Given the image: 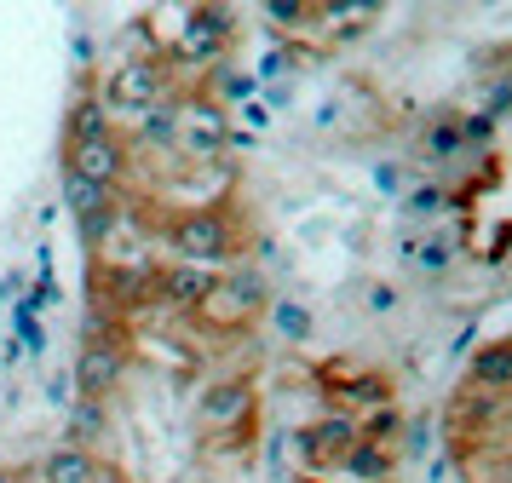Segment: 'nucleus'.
<instances>
[{"instance_id": "1", "label": "nucleus", "mask_w": 512, "mask_h": 483, "mask_svg": "<svg viewBox=\"0 0 512 483\" xmlns=\"http://www.w3.org/2000/svg\"><path fill=\"white\" fill-rule=\"evenodd\" d=\"M162 92H167V69L156 64V58H127V64L110 69L98 104H110V110H121V115H144V110L162 104Z\"/></svg>"}, {"instance_id": "2", "label": "nucleus", "mask_w": 512, "mask_h": 483, "mask_svg": "<svg viewBox=\"0 0 512 483\" xmlns=\"http://www.w3.org/2000/svg\"><path fill=\"white\" fill-rule=\"evenodd\" d=\"M231 115H225V104L219 98H190V104H179V150L196 161H213L231 150Z\"/></svg>"}, {"instance_id": "3", "label": "nucleus", "mask_w": 512, "mask_h": 483, "mask_svg": "<svg viewBox=\"0 0 512 483\" xmlns=\"http://www.w3.org/2000/svg\"><path fill=\"white\" fill-rule=\"evenodd\" d=\"M173 248H179V259H185V265H196V271L219 265V259L231 253V225H225V213H213V207L185 213V219L173 225Z\"/></svg>"}, {"instance_id": "4", "label": "nucleus", "mask_w": 512, "mask_h": 483, "mask_svg": "<svg viewBox=\"0 0 512 483\" xmlns=\"http://www.w3.org/2000/svg\"><path fill=\"white\" fill-rule=\"evenodd\" d=\"M254 311H259V276H225V282L213 276V288L202 294V305H196V322L231 334V328H242Z\"/></svg>"}, {"instance_id": "5", "label": "nucleus", "mask_w": 512, "mask_h": 483, "mask_svg": "<svg viewBox=\"0 0 512 483\" xmlns=\"http://www.w3.org/2000/svg\"><path fill=\"white\" fill-rule=\"evenodd\" d=\"M121 173H127V150H121L116 133L70 144V179H87V184H98V190H116Z\"/></svg>"}, {"instance_id": "6", "label": "nucleus", "mask_w": 512, "mask_h": 483, "mask_svg": "<svg viewBox=\"0 0 512 483\" xmlns=\"http://www.w3.org/2000/svg\"><path fill=\"white\" fill-rule=\"evenodd\" d=\"M121 340H87L81 357H75V386H81V403H98L110 386H121Z\"/></svg>"}, {"instance_id": "7", "label": "nucleus", "mask_w": 512, "mask_h": 483, "mask_svg": "<svg viewBox=\"0 0 512 483\" xmlns=\"http://www.w3.org/2000/svg\"><path fill=\"white\" fill-rule=\"evenodd\" d=\"M236 18L225 12V6H196L185 18V35H179V52L185 58H196V64H213L219 52H225V41H231Z\"/></svg>"}, {"instance_id": "8", "label": "nucleus", "mask_w": 512, "mask_h": 483, "mask_svg": "<svg viewBox=\"0 0 512 483\" xmlns=\"http://www.w3.org/2000/svg\"><path fill=\"white\" fill-rule=\"evenodd\" d=\"M248 403H254V386L236 374V380H213V386L202 391L196 414H202V426H213V432H231V426H242Z\"/></svg>"}, {"instance_id": "9", "label": "nucleus", "mask_w": 512, "mask_h": 483, "mask_svg": "<svg viewBox=\"0 0 512 483\" xmlns=\"http://www.w3.org/2000/svg\"><path fill=\"white\" fill-rule=\"evenodd\" d=\"M357 449V426H351L346 414H328L317 426H305L300 432V455L305 460H346Z\"/></svg>"}, {"instance_id": "10", "label": "nucleus", "mask_w": 512, "mask_h": 483, "mask_svg": "<svg viewBox=\"0 0 512 483\" xmlns=\"http://www.w3.org/2000/svg\"><path fill=\"white\" fill-rule=\"evenodd\" d=\"M466 391H489V397H512V340L484 345L466 363Z\"/></svg>"}, {"instance_id": "11", "label": "nucleus", "mask_w": 512, "mask_h": 483, "mask_svg": "<svg viewBox=\"0 0 512 483\" xmlns=\"http://www.w3.org/2000/svg\"><path fill=\"white\" fill-rule=\"evenodd\" d=\"M208 288H213V271H196V265H173V271L156 276V294H162L167 305H179V311H196Z\"/></svg>"}, {"instance_id": "12", "label": "nucleus", "mask_w": 512, "mask_h": 483, "mask_svg": "<svg viewBox=\"0 0 512 483\" xmlns=\"http://www.w3.org/2000/svg\"><path fill=\"white\" fill-rule=\"evenodd\" d=\"M93 478H98L93 449H75V443H64V449H52V455L41 460V483H93Z\"/></svg>"}, {"instance_id": "13", "label": "nucleus", "mask_w": 512, "mask_h": 483, "mask_svg": "<svg viewBox=\"0 0 512 483\" xmlns=\"http://www.w3.org/2000/svg\"><path fill=\"white\" fill-rule=\"evenodd\" d=\"M156 276L162 271H150V265H121L104 282H110V299L116 305H144V299H156Z\"/></svg>"}, {"instance_id": "14", "label": "nucleus", "mask_w": 512, "mask_h": 483, "mask_svg": "<svg viewBox=\"0 0 512 483\" xmlns=\"http://www.w3.org/2000/svg\"><path fill=\"white\" fill-rule=\"evenodd\" d=\"M461 150H466V138H461V121H455V115L426 121V133H420V156L426 161H455Z\"/></svg>"}, {"instance_id": "15", "label": "nucleus", "mask_w": 512, "mask_h": 483, "mask_svg": "<svg viewBox=\"0 0 512 483\" xmlns=\"http://www.w3.org/2000/svg\"><path fill=\"white\" fill-rule=\"evenodd\" d=\"M403 259H409L415 271L438 276V271H449V259H455V242H449V236H409V242H403Z\"/></svg>"}, {"instance_id": "16", "label": "nucleus", "mask_w": 512, "mask_h": 483, "mask_svg": "<svg viewBox=\"0 0 512 483\" xmlns=\"http://www.w3.org/2000/svg\"><path fill=\"white\" fill-rule=\"evenodd\" d=\"M139 138L144 144H162V150H179V104H156V110L139 115Z\"/></svg>"}, {"instance_id": "17", "label": "nucleus", "mask_w": 512, "mask_h": 483, "mask_svg": "<svg viewBox=\"0 0 512 483\" xmlns=\"http://www.w3.org/2000/svg\"><path fill=\"white\" fill-rule=\"evenodd\" d=\"M340 466H346L351 478H363V483H380L386 472H392V455H386V449H374V443H363V437H357V449H351V455L340 460Z\"/></svg>"}, {"instance_id": "18", "label": "nucleus", "mask_w": 512, "mask_h": 483, "mask_svg": "<svg viewBox=\"0 0 512 483\" xmlns=\"http://www.w3.org/2000/svg\"><path fill=\"white\" fill-rule=\"evenodd\" d=\"M110 133V110L98 104V98H81L70 115V144H81V138H104Z\"/></svg>"}, {"instance_id": "19", "label": "nucleus", "mask_w": 512, "mask_h": 483, "mask_svg": "<svg viewBox=\"0 0 512 483\" xmlns=\"http://www.w3.org/2000/svg\"><path fill=\"white\" fill-rule=\"evenodd\" d=\"M443 207H449V190H443V184H415V190L403 196V213H409V219H438Z\"/></svg>"}, {"instance_id": "20", "label": "nucleus", "mask_w": 512, "mask_h": 483, "mask_svg": "<svg viewBox=\"0 0 512 483\" xmlns=\"http://www.w3.org/2000/svg\"><path fill=\"white\" fill-rule=\"evenodd\" d=\"M271 322H277V334H288V340H311V311H305L300 299H277L271 305Z\"/></svg>"}, {"instance_id": "21", "label": "nucleus", "mask_w": 512, "mask_h": 483, "mask_svg": "<svg viewBox=\"0 0 512 483\" xmlns=\"http://www.w3.org/2000/svg\"><path fill=\"white\" fill-rule=\"evenodd\" d=\"M397 426H403V420H397V409H392V403H380V409H374L369 420L357 426V437H363V443H374V449H380V443H392V437H397Z\"/></svg>"}, {"instance_id": "22", "label": "nucleus", "mask_w": 512, "mask_h": 483, "mask_svg": "<svg viewBox=\"0 0 512 483\" xmlns=\"http://www.w3.org/2000/svg\"><path fill=\"white\" fill-rule=\"evenodd\" d=\"M93 437H98V403H81L75 409V449H87Z\"/></svg>"}, {"instance_id": "23", "label": "nucleus", "mask_w": 512, "mask_h": 483, "mask_svg": "<svg viewBox=\"0 0 512 483\" xmlns=\"http://www.w3.org/2000/svg\"><path fill=\"white\" fill-rule=\"evenodd\" d=\"M305 12H311L305 0H288V6H282V0H271V6H265V18H271V23H288V29H294V23H305Z\"/></svg>"}, {"instance_id": "24", "label": "nucleus", "mask_w": 512, "mask_h": 483, "mask_svg": "<svg viewBox=\"0 0 512 483\" xmlns=\"http://www.w3.org/2000/svg\"><path fill=\"white\" fill-rule=\"evenodd\" d=\"M219 92H231V98H248V92H254V75H231V69H225V75H219Z\"/></svg>"}, {"instance_id": "25", "label": "nucleus", "mask_w": 512, "mask_h": 483, "mask_svg": "<svg viewBox=\"0 0 512 483\" xmlns=\"http://www.w3.org/2000/svg\"><path fill=\"white\" fill-rule=\"evenodd\" d=\"M392 305H397V294L386 288V282H374L369 288V311H392Z\"/></svg>"}, {"instance_id": "26", "label": "nucleus", "mask_w": 512, "mask_h": 483, "mask_svg": "<svg viewBox=\"0 0 512 483\" xmlns=\"http://www.w3.org/2000/svg\"><path fill=\"white\" fill-rule=\"evenodd\" d=\"M242 121H248V127H265V121H271V104H242Z\"/></svg>"}, {"instance_id": "27", "label": "nucleus", "mask_w": 512, "mask_h": 483, "mask_svg": "<svg viewBox=\"0 0 512 483\" xmlns=\"http://www.w3.org/2000/svg\"><path fill=\"white\" fill-rule=\"evenodd\" d=\"M374 184L380 190H397V167H374Z\"/></svg>"}, {"instance_id": "28", "label": "nucleus", "mask_w": 512, "mask_h": 483, "mask_svg": "<svg viewBox=\"0 0 512 483\" xmlns=\"http://www.w3.org/2000/svg\"><path fill=\"white\" fill-rule=\"evenodd\" d=\"M0 483H18V478H12V472H0Z\"/></svg>"}]
</instances>
